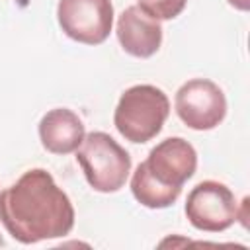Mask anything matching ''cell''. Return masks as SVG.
Here are the masks:
<instances>
[{"label":"cell","instance_id":"5","mask_svg":"<svg viewBox=\"0 0 250 250\" xmlns=\"http://www.w3.org/2000/svg\"><path fill=\"white\" fill-rule=\"evenodd\" d=\"M174 107L184 125L193 131H209L225 119L227 98L213 80L191 78L178 88Z\"/></svg>","mask_w":250,"mask_h":250},{"label":"cell","instance_id":"12","mask_svg":"<svg viewBox=\"0 0 250 250\" xmlns=\"http://www.w3.org/2000/svg\"><path fill=\"white\" fill-rule=\"evenodd\" d=\"M229 4L236 10H240V12H246L250 8V0H229Z\"/></svg>","mask_w":250,"mask_h":250},{"label":"cell","instance_id":"11","mask_svg":"<svg viewBox=\"0 0 250 250\" xmlns=\"http://www.w3.org/2000/svg\"><path fill=\"white\" fill-rule=\"evenodd\" d=\"M186 2L188 0H137V6L145 10L148 16L162 21V20H174L176 16H180L182 10L186 8Z\"/></svg>","mask_w":250,"mask_h":250},{"label":"cell","instance_id":"9","mask_svg":"<svg viewBox=\"0 0 250 250\" xmlns=\"http://www.w3.org/2000/svg\"><path fill=\"white\" fill-rule=\"evenodd\" d=\"M86 137L82 119L68 107H55L39 121V141L47 152L70 154Z\"/></svg>","mask_w":250,"mask_h":250},{"label":"cell","instance_id":"4","mask_svg":"<svg viewBox=\"0 0 250 250\" xmlns=\"http://www.w3.org/2000/svg\"><path fill=\"white\" fill-rule=\"evenodd\" d=\"M188 221L203 232H223L238 221V203L234 193L221 182H199L186 199Z\"/></svg>","mask_w":250,"mask_h":250},{"label":"cell","instance_id":"6","mask_svg":"<svg viewBox=\"0 0 250 250\" xmlns=\"http://www.w3.org/2000/svg\"><path fill=\"white\" fill-rule=\"evenodd\" d=\"M57 20L72 41L100 45L111 33L113 4L111 0H59Z\"/></svg>","mask_w":250,"mask_h":250},{"label":"cell","instance_id":"13","mask_svg":"<svg viewBox=\"0 0 250 250\" xmlns=\"http://www.w3.org/2000/svg\"><path fill=\"white\" fill-rule=\"evenodd\" d=\"M0 246H4V238H2V234H0Z\"/></svg>","mask_w":250,"mask_h":250},{"label":"cell","instance_id":"1","mask_svg":"<svg viewBox=\"0 0 250 250\" xmlns=\"http://www.w3.org/2000/svg\"><path fill=\"white\" fill-rule=\"evenodd\" d=\"M0 221L14 240L35 244L66 236L74 227V207L47 170L31 168L0 191Z\"/></svg>","mask_w":250,"mask_h":250},{"label":"cell","instance_id":"10","mask_svg":"<svg viewBox=\"0 0 250 250\" xmlns=\"http://www.w3.org/2000/svg\"><path fill=\"white\" fill-rule=\"evenodd\" d=\"M131 191H133V197L148 209H166L174 205L182 193V189L178 188H168L156 182L148 174L145 162H141L131 176Z\"/></svg>","mask_w":250,"mask_h":250},{"label":"cell","instance_id":"2","mask_svg":"<svg viewBox=\"0 0 250 250\" xmlns=\"http://www.w3.org/2000/svg\"><path fill=\"white\" fill-rule=\"evenodd\" d=\"M168 115V96L152 84H137L121 94L113 113V125L127 141L146 143L162 131Z\"/></svg>","mask_w":250,"mask_h":250},{"label":"cell","instance_id":"7","mask_svg":"<svg viewBox=\"0 0 250 250\" xmlns=\"http://www.w3.org/2000/svg\"><path fill=\"white\" fill-rule=\"evenodd\" d=\"M143 162L156 182L182 189V186L195 174L197 152L186 139L168 137L160 141Z\"/></svg>","mask_w":250,"mask_h":250},{"label":"cell","instance_id":"8","mask_svg":"<svg viewBox=\"0 0 250 250\" xmlns=\"http://www.w3.org/2000/svg\"><path fill=\"white\" fill-rule=\"evenodd\" d=\"M117 39L125 53L137 59L152 57L162 45V25L137 4L129 6L117 18Z\"/></svg>","mask_w":250,"mask_h":250},{"label":"cell","instance_id":"3","mask_svg":"<svg viewBox=\"0 0 250 250\" xmlns=\"http://www.w3.org/2000/svg\"><path fill=\"white\" fill-rule=\"evenodd\" d=\"M76 160L90 188L100 193L119 191L131 172L129 152L104 131H92L84 137L76 148Z\"/></svg>","mask_w":250,"mask_h":250}]
</instances>
